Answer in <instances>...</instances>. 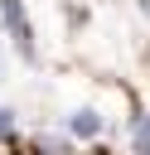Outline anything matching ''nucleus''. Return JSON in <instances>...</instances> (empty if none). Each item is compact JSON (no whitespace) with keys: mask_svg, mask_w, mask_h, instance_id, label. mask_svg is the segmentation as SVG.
I'll list each match as a JSON object with an SVG mask.
<instances>
[{"mask_svg":"<svg viewBox=\"0 0 150 155\" xmlns=\"http://www.w3.org/2000/svg\"><path fill=\"white\" fill-rule=\"evenodd\" d=\"M73 136H97V116L92 111H77L73 116Z\"/></svg>","mask_w":150,"mask_h":155,"instance_id":"f03ea898","label":"nucleus"},{"mask_svg":"<svg viewBox=\"0 0 150 155\" xmlns=\"http://www.w3.org/2000/svg\"><path fill=\"white\" fill-rule=\"evenodd\" d=\"M10 131H15V111H0V140H5Z\"/></svg>","mask_w":150,"mask_h":155,"instance_id":"7ed1b4c3","label":"nucleus"},{"mask_svg":"<svg viewBox=\"0 0 150 155\" xmlns=\"http://www.w3.org/2000/svg\"><path fill=\"white\" fill-rule=\"evenodd\" d=\"M0 19H5V29H10L15 48H19L24 58H34V29H29V15H24V5H19V0H0Z\"/></svg>","mask_w":150,"mask_h":155,"instance_id":"f257e3e1","label":"nucleus"}]
</instances>
